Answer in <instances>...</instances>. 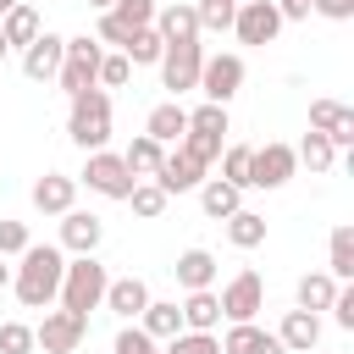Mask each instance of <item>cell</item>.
<instances>
[{"label": "cell", "instance_id": "cell-21", "mask_svg": "<svg viewBox=\"0 0 354 354\" xmlns=\"http://www.w3.org/2000/svg\"><path fill=\"white\" fill-rule=\"evenodd\" d=\"M216 254L210 249H183L177 254V266H171V277H177V288L183 293H194V288H216Z\"/></svg>", "mask_w": 354, "mask_h": 354}, {"label": "cell", "instance_id": "cell-7", "mask_svg": "<svg viewBox=\"0 0 354 354\" xmlns=\"http://www.w3.org/2000/svg\"><path fill=\"white\" fill-rule=\"evenodd\" d=\"M243 77H249L243 55H232V50L205 55V66H199V94H205L210 105H232V100H238V88H243Z\"/></svg>", "mask_w": 354, "mask_h": 354}, {"label": "cell", "instance_id": "cell-6", "mask_svg": "<svg viewBox=\"0 0 354 354\" xmlns=\"http://www.w3.org/2000/svg\"><path fill=\"white\" fill-rule=\"evenodd\" d=\"M100 55H105V44H100V39H88V33L66 39V55H61V72H55V83L66 88V100H72V94H83V88H94Z\"/></svg>", "mask_w": 354, "mask_h": 354}, {"label": "cell", "instance_id": "cell-1", "mask_svg": "<svg viewBox=\"0 0 354 354\" xmlns=\"http://www.w3.org/2000/svg\"><path fill=\"white\" fill-rule=\"evenodd\" d=\"M61 271H66V249L61 243H28L11 266V293L28 304V310H50L55 293H61Z\"/></svg>", "mask_w": 354, "mask_h": 354}, {"label": "cell", "instance_id": "cell-25", "mask_svg": "<svg viewBox=\"0 0 354 354\" xmlns=\"http://www.w3.org/2000/svg\"><path fill=\"white\" fill-rule=\"evenodd\" d=\"M238 205H243V188H238V183H227V177H205V183H199V210H205L210 221H227Z\"/></svg>", "mask_w": 354, "mask_h": 354}, {"label": "cell", "instance_id": "cell-34", "mask_svg": "<svg viewBox=\"0 0 354 354\" xmlns=\"http://www.w3.org/2000/svg\"><path fill=\"white\" fill-rule=\"evenodd\" d=\"M232 11H238V0H194L199 33H232Z\"/></svg>", "mask_w": 354, "mask_h": 354}, {"label": "cell", "instance_id": "cell-23", "mask_svg": "<svg viewBox=\"0 0 354 354\" xmlns=\"http://www.w3.org/2000/svg\"><path fill=\"white\" fill-rule=\"evenodd\" d=\"M183 326L188 332H216L221 326V299H216V288H194V293H183Z\"/></svg>", "mask_w": 354, "mask_h": 354}, {"label": "cell", "instance_id": "cell-39", "mask_svg": "<svg viewBox=\"0 0 354 354\" xmlns=\"http://www.w3.org/2000/svg\"><path fill=\"white\" fill-rule=\"evenodd\" d=\"M111 17H116L127 33H133V28H149V22H155V0H116Z\"/></svg>", "mask_w": 354, "mask_h": 354}, {"label": "cell", "instance_id": "cell-49", "mask_svg": "<svg viewBox=\"0 0 354 354\" xmlns=\"http://www.w3.org/2000/svg\"><path fill=\"white\" fill-rule=\"evenodd\" d=\"M6 55H11V44H6V33H0V61H6Z\"/></svg>", "mask_w": 354, "mask_h": 354}, {"label": "cell", "instance_id": "cell-38", "mask_svg": "<svg viewBox=\"0 0 354 354\" xmlns=\"http://www.w3.org/2000/svg\"><path fill=\"white\" fill-rule=\"evenodd\" d=\"M127 77H133V61H127L122 50H111V55H100V72H94V83H100V88H122Z\"/></svg>", "mask_w": 354, "mask_h": 354}, {"label": "cell", "instance_id": "cell-26", "mask_svg": "<svg viewBox=\"0 0 354 354\" xmlns=\"http://www.w3.org/2000/svg\"><path fill=\"white\" fill-rule=\"evenodd\" d=\"M138 326H144L155 343L177 337V332H183V310H177V299H149V304L138 310Z\"/></svg>", "mask_w": 354, "mask_h": 354}, {"label": "cell", "instance_id": "cell-41", "mask_svg": "<svg viewBox=\"0 0 354 354\" xmlns=\"http://www.w3.org/2000/svg\"><path fill=\"white\" fill-rule=\"evenodd\" d=\"M0 354H33V326L28 321H0Z\"/></svg>", "mask_w": 354, "mask_h": 354}, {"label": "cell", "instance_id": "cell-37", "mask_svg": "<svg viewBox=\"0 0 354 354\" xmlns=\"http://www.w3.org/2000/svg\"><path fill=\"white\" fill-rule=\"evenodd\" d=\"M111 354H160V343L138 326V321H127L122 332H116V343H111Z\"/></svg>", "mask_w": 354, "mask_h": 354}, {"label": "cell", "instance_id": "cell-12", "mask_svg": "<svg viewBox=\"0 0 354 354\" xmlns=\"http://www.w3.org/2000/svg\"><path fill=\"white\" fill-rule=\"evenodd\" d=\"M310 127L315 133H326L332 138V149L343 155V149H354V111L343 105V100H310Z\"/></svg>", "mask_w": 354, "mask_h": 354}, {"label": "cell", "instance_id": "cell-31", "mask_svg": "<svg viewBox=\"0 0 354 354\" xmlns=\"http://www.w3.org/2000/svg\"><path fill=\"white\" fill-rule=\"evenodd\" d=\"M326 271L337 282H354V227H332V238H326Z\"/></svg>", "mask_w": 354, "mask_h": 354}, {"label": "cell", "instance_id": "cell-18", "mask_svg": "<svg viewBox=\"0 0 354 354\" xmlns=\"http://www.w3.org/2000/svg\"><path fill=\"white\" fill-rule=\"evenodd\" d=\"M144 304H149V282H144V277H111V282H105V304H100V310H111V315H122V321H138Z\"/></svg>", "mask_w": 354, "mask_h": 354}, {"label": "cell", "instance_id": "cell-10", "mask_svg": "<svg viewBox=\"0 0 354 354\" xmlns=\"http://www.w3.org/2000/svg\"><path fill=\"white\" fill-rule=\"evenodd\" d=\"M216 299H221V321H254V315L266 310V282L243 266L238 277H227V282H221V293H216Z\"/></svg>", "mask_w": 354, "mask_h": 354}, {"label": "cell", "instance_id": "cell-13", "mask_svg": "<svg viewBox=\"0 0 354 354\" xmlns=\"http://www.w3.org/2000/svg\"><path fill=\"white\" fill-rule=\"evenodd\" d=\"M100 243H105V221L94 216V210H66L61 216V249L66 254H100Z\"/></svg>", "mask_w": 354, "mask_h": 354}, {"label": "cell", "instance_id": "cell-29", "mask_svg": "<svg viewBox=\"0 0 354 354\" xmlns=\"http://www.w3.org/2000/svg\"><path fill=\"white\" fill-rule=\"evenodd\" d=\"M221 227H227V243H232V249H260V243H266V216H260V210H243V205H238Z\"/></svg>", "mask_w": 354, "mask_h": 354}, {"label": "cell", "instance_id": "cell-42", "mask_svg": "<svg viewBox=\"0 0 354 354\" xmlns=\"http://www.w3.org/2000/svg\"><path fill=\"white\" fill-rule=\"evenodd\" d=\"M33 238H28V221H11V216H0V260H11V254H22Z\"/></svg>", "mask_w": 354, "mask_h": 354}, {"label": "cell", "instance_id": "cell-15", "mask_svg": "<svg viewBox=\"0 0 354 354\" xmlns=\"http://www.w3.org/2000/svg\"><path fill=\"white\" fill-rule=\"evenodd\" d=\"M205 171H210V166H205L199 155H188V149L177 144V149H166V160H160L155 183H160L166 194H188V188H199V183H205Z\"/></svg>", "mask_w": 354, "mask_h": 354}, {"label": "cell", "instance_id": "cell-14", "mask_svg": "<svg viewBox=\"0 0 354 354\" xmlns=\"http://www.w3.org/2000/svg\"><path fill=\"white\" fill-rule=\"evenodd\" d=\"M61 55H66V39L44 28V33L22 50V77H28V83H50V77L61 72Z\"/></svg>", "mask_w": 354, "mask_h": 354}, {"label": "cell", "instance_id": "cell-20", "mask_svg": "<svg viewBox=\"0 0 354 354\" xmlns=\"http://www.w3.org/2000/svg\"><path fill=\"white\" fill-rule=\"evenodd\" d=\"M155 33H160L166 44L205 39V33H199V17H194V0H171V6H160V11H155Z\"/></svg>", "mask_w": 354, "mask_h": 354}, {"label": "cell", "instance_id": "cell-9", "mask_svg": "<svg viewBox=\"0 0 354 354\" xmlns=\"http://www.w3.org/2000/svg\"><path fill=\"white\" fill-rule=\"evenodd\" d=\"M155 66H160V88H171V100H183L188 88H199L205 44H199V39H188V44H166V55H160Z\"/></svg>", "mask_w": 354, "mask_h": 354}, {"label": "cell", "instance_id": "cell-4", "mask_svg": "<svg viewBox=\"0 0 354 354\" xmlns=\"http://www.w3.org/2000/svg\"><path fill=\"white\" fill-rule=\"evenodd\" d=\"M293 171H299V155H293V144H282V138H271V144H254L249 149V171H243V188H288L293 183Z\"/></svg>", "mask_w": 354, "mask_h": 354}, {"label": "cell", "instance_id": "cell-28", "mask_svg": "<svg viewBox=\"0 0 354 354\" xmlns=\"http://www.w3.org/2000/svg\"><path fill=\"white\" fill-rule=\"evenodd\" d=\"M122 205H133V216H138V221H160V216H166V205H171V194H166L155 177H138V183H133V194H127Z\"/></svg>", "mask_w": 354, "mask_h": 354}, {"label": "cell", "instance_id": "cell-43", "mask_svg": "<svg viewBox=\"0 0 354 354\" xmlns=\"http://www.w3.org/2000/svg\"><path fill=\"white\" fill-rule=\"evenodd\" d=\"M177 144H183V149H188V155H199V160H205V166H210V160H216V155H221V144H227V138H210V133H183V138H177Z\"/></svg>", "mask_w": 354, "mask_h": 354}, {"label": "cell", "instance_id": "cell-2", "mask_svg": "<svg viewBox=\"0 0 354 354\" xmlns=\"http://www.w3.org/2000/svg\"><path fill=\"white\" fill-rule=\"evenodd\" d=\"M66 138L88 155V149H105L111 144V88H83V94H72V105H66Z\"/></svg>", "mask_w": 354, "mask_h": 354}, {"label": "cell", "instance_id": "cell-5", "mask_svg": "<svg viewBox=\"0 0 354 354\" xmlns=\"http://www.w3.org/2000/svg\"><path fill=\"white\" fill-rule=\"evenodd\" d=\"M77 183H88V194H100V199H127L133 194V171H127V160L116 155V149H88V160H83V177Z\"/></svg>", "mask_w": 354, "mask_h": 354}, {"label": "cell", "instance_id": "cell-11", "mask_svg": "<svg viewBox=\"0 0 354 354\" xmlns=\"http://www.w3.org/2000/svg\"><path fill=\"white\" fill-rule=\"evenodd\" d=\"M232 33H238V44H271V39L282 33V11H277V0H238V11H232Z\"/></svg>", "mask_w": 354, "mask_h": 354}, {"label": "cell", "instance_id": "cell-3", "mask_svg": "<svg viewBox=\"0 0 354 354\" xmlns=\"http://www.w3.org/2000/svg\"><path fill=\"white\" fill-rule=\"evenodd\" d=\"M105 282H111V271H105L94 254H72V260H66V271H61V293H55V304H61V310L88 315V310H100V304H105Z\"/></svg>", "mask_w": 354, "mask_h": 354}, {"label": "cell", "instance_id": "cell-22", "mask_svg": "<svg viewBox=\"0 0 354 354\" xmlns=\"http://www.w3.org/2000/svg\"><path fill=\"white\" fill-rule=\"evenodd\" d=\"M144 133H149L155 144H166V149H171V144L188 133V111H183V100H160V105L144 116Z\"/></svg>", "mask_w": 354, "mask_h": 354}, {"label": "cell", "instance_id": "cell-19", "mask_svg": "<svg viewBox=\"0 0 354 354\" xmlns=\"http://www.w3.org/2000/svg\"><path fill=\"white\" fill-rule=\"evenodd\" d=\"M277 337H282L288 354H315L321 348V315L315 310H288L282 326H277Z\"/></svg>", "mask_w": 354, "mask_h": 354}, {"label": "cell", "instance_id": "cell-40", "mask_svg": "<svg viewBox=\"0 0 354 354\" xmlns=\"http://www.w3.org/2000/svg\"><path fill=\"white\" fill-rule=\"evenodd\" d=\"M249 149H254V144H221V155H216V160H221V177L238 183V188H243V171H249Z\"/></svg>", "mask_w": 354, "mask_h": 354}, {"label": "cell", "instance_id": "cell-44", "mask_svg": "<svg viewBox=\"0 0 354 354\" xmlns=\"http://www.w3.org/2000/svg\"><path fill=\"white\" fill-rule=\"evenodd\" d=\"M332 321L343 332H354V282H337V299H332Z\"/></svg>", "mask_w": 354, "mask_h": 354}, {"label": "cell", "instance_id": "cell-45", "mask_svg": "<svg viewBox=\"0 0 354 354\" xmlns=\"http://www.w3.org/2000/svg\"><path fill=\"white\" fill-rule=\"evenodd\" d=\"M310 11L326 17V22H348L354 17V0H310Z\"/></svg>", "mask_w": 354, "mask_h": 354}, {"label": "cell", "instance_id": "cell-30", "mask_svg": "<svg viewBox=\"0 0 354 354\" xmlns=\"http://www.w3.org/2000/svg\"><path fill=\"white\" fill-rule=\"evenodd\" d=\"M122 160H127V171H133V177H155V171H160V160H166V144H155L149 133H138V138L122 149Z\"/></svg>", "mask_w": 354, "mask_h": 354}, {"label": "cell", "instance_id": "cell-36", "mask_svg": "<svg viewBox=\"0 0 354 354\" xmlns=\"http://www.w3.org/2000/svg\"><path fill=\"white\" fill-rule=\"evenodd\" d=\"M160 354H221V337L216 332H177V337H166V348Z\"/></svg>", "mask_w": 354, "mask_h": 354}, {"label": "cell", "instance_id": "cell-8", "mask_svg": "<svg viewBox=\"0 0 354 354\" xmlns=\"http://www.w3.org/2000/svg\"><path fill=\"white\" fill-rule=\"evenodd\" d=\"M88 337V315H77V310H44V321L33 326V348H44V354H77V343Z\"/></svg>", "mask_w": 354, "mask_h": 354}, {"label": "cell", "instance_id": "cell-16", "mask_svg": "<svg viewBox=\"0 0 354 354\" xmlns=\"http://www.w3.org/2000/svg\"><path fill=\"white\" fill-rule=\"evenodd\" d=\"M221 354H288L277 332H266L260 321H232L221 332Z\"/></svg>", "mask_w": 354, "mask_h": 354}, {"label": "cell", "instance_id": "cell-47", "mask_svg": "<svg viewBox=\"0 0 354 354\" xmlns=\"http://www.w3.org/2000/svg\"><path fill=\"white\" fill-rule=\"evenodd\" d=\"M88 6H94V11H111V6H116V0H88Z\"/></svg>", "mask_w": 354, "mask_h": 354}, {"label": "cell", "instance_id": "cell-17", "mask_svg": "<svg viewBox=\"0 0 354 354\" xmlns=\"http://www.w3.org/2000/svg\"><path fill=\"white\" fill-rule=\"evenodd\" d=\"M72 205H77V177L44 171V177L33 183V210H39V216H66Z\"/></svg>", "mask_w": 354, "mask_h": 354}, {"label": "cell", "instance_id": "cell-33", "mask_svg": "<svg viewBox=\"0 0 354 354\" xmlns=\"http://www.w3.org/2000/svg\"><path fill=\"white\" fill-rule=\"evenodd\" d=\"M293 155H299V166H310V171H332V166H337L332 138H326V133H315V127H310V133L293 144Z\"/></svg>", "mask_w": 354, "mask_h": 354}, {"label": "cell", "instance_id": "cell-24", "mask_svg": "<svg viewBox=\"0 0 354 354\" xmlns=\"http://www.w3.org/2000/svg\"><path fill=\"white\" fill-rule=\"evenodd\" d=\"M0 33H6V44H11V50H28V44L44 33V17H39L28 0H17V6L0 17Z\"/></svg>", "mask_w": 354, "mask_h": 354}, {"label": "cell", "instance_id": "cell-46", "mask_svg": "<svg viewBox=\"0 0 354 354\" xmlns=\"http://www.w3.org/2000/svg\"><path fill=\"white\" fill-rule=\"evenodd\" d=\"M277 11H282V22H304L310 17V0H277Z\"/></svg>", "mask_w": 354, "mask_h": 354}, {"label": "cell", "instance_id": "cell-35", "mask_svg": "<svg viewBox=\"0 0 354 354\" xmlns=\"http://www.w3.org/2000/svg\"><path fill=\"white\" fill-rule=\"evenodd\" d=\"M188 133H210V138H227L232 133V122H227V105H199V111H188Z\"/></svg>", "mask_w": 354, "mask_h": 354}, {"label": "cell", "instance_id": "cell-50", "mask_svg": "<svg viewBox=\"0 0 354 354\" xmlns=\"http://www.w3.org/2000/svg\"><path fill=\"white\" fill-rule=\"evenodd\" d=\"M11 6H17V0H0V17H6V11H11Z\"/></svg>", "mask_w": 354, "mask_h": 354}, {"label": "cell", "instance_id": "cell-27", "mask_svg": "<svg viewBox=\"0 0 354 354\" xmlns=\"http://www.w3.org/2000/svg\"><path fill=\"white\" fill-rule=\"evenodd\" d=\"M293 299H299V310H332V299H337V277L332 271H304L299 277V288H293Z\"/></svg>", "mask_w": 354, "mask_h": 354}, {"label": "cell", "instance_id": "cell-32", "mask_svg": "<svg viewBox=\"0 0 354 354\" xmlns=\"http://www.w3.org/2000/svg\"><path fill=\"white\" fill-rule=\"evenodd\" d=\"M122 55H127L133 66H155V61L166 55V39L155 33V22H149V28H133V33H127V44H122Z\"/></svg>", "mask_w": 354, "mask_h": 354}, {"label": "cell", "instance_id": "cell-48", "mask_svg": "<svg viewBox=\"0 0 354 354\" xmlns=\"http://www.w3.org/2000/svg\"><path fill=\"white\" fill-rule=\"evenodd\" d=\"M6 282H11V266H6V260H0V288H6Z\"/></svg>", "mask_w": 354, "mask_h": 354}]
</instances>
